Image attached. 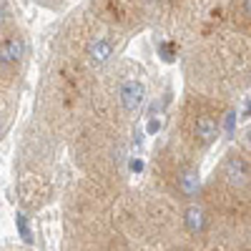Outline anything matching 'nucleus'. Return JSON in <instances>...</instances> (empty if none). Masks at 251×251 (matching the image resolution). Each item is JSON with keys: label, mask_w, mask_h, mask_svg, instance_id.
Returning a JSON list of instances; mask_svg holds the SVG:
<instances>
[{"label": "nucleus", "mask_w": 251, "mask_h": 251, "mask_svg": "<svg viewBox=\"0 0 251 251\" xmlns=\"http://www.w3.org/2000/svg\"><path fill=\"white\" fill-rule=\"evenodd\" d=\"M28 43L20 33H8L0 38V80H8L15 75L20 63L25 60Z\"/></svg>", "instance_id": "f257e3e1"}, {"label": "nucleus", "mask_w": 251, "mask_h": 251, "mask_svg": "<svg viewBox=\"0 0 251 251\" xmlns=\"http://www.w3.org/2000/svg\"><path fill=\"white\" fill-rule=\"evenodd\" d=\"M118 103H121V108L123 113H138L143 108V103H146V88H143V83L136 80V78H126L118 83Z\"/></svg>", "instance_id": "f03ea898"}, {"label": "nucleus", "mask_w": 251, "mask_h": 251, "mask_svg": "<svg viewBox=\"0 0 251 251\" xmlns=\"http://www.w3.org/2000/svg\"><path fill=\"white\" fill-rule=\"evenodd\" d=\"M221 174L226 178L228 186H234V188H246L251 183V166L244 156L239 153H228L224 158V166H221Z\"/></svg>", "instance_id": "7ed1b4c3"}, {"label": "nucleus", "mask_w": 251, "mask_h": 251, "mask_svg": "<svg viewBox=\"0 0 251 251\" xmlns=\"http://www.w3.org/2000/svg\"><path fill=\"white\" fill-rule=\"evenodd\" d=\"M113 50H116V43H113V38L108 35H96L88 40V46H86V60H88V66L91 68H103L106 63L113 58Z\"/></svg>", "instance_id": "20e7f679"}, {"label": "nucleus", "mask_w": 251, "mask_h": 251, "mask_svg": "<svg viewBox=\"0 0 251 251\" xmlns=\"http://www.w3.org/2000/svg\"><path fill=\"white\" fill-rule=\"evenodd\" d=\"M191 133L196 138L199 146H211L216 138H219V121L214 116H208V113H199L194 118V126H191Z\"/></svg>", "instance_id": "39448f33"}, {"label": "nucleus", "mask_w": 251, "mask_h": 251, "mask_svg": "<svg viewBox=\"0 0 251 251\" xmlns=\"http://www.w3.org/2000/svg\"><path fill=\"white\" fill-rule=\"evenodd\" d=\"M206 224H208V219H206V211L201 206H188L183 211V226L188 234H203Z\"/></svg>", "instance_id": "423d86ee"}, {"label": "nucleus", "mask_w": 251, "mask_h": 251, "mask_svg": "<svg viewBox=\"0 0 251 251\" xmlns=\"http://www.w3.org/2000/svg\"><path fill=\"white\" fill-rule=\"evenodd\" d=\"M178 188H181L186 196L196 194V188H199V171L196 169H183L178 174Z\"/></svg>", "instance_id": "0eeeda50"}, {"label": "nucleus", "mask_w": 251, "mask_h": 251, "mask_svg": "<svg viewBox=\"0 0 251 251\" xmlns=\"http://www.w3.org/2000/svg\"><path fill=\"white\" fill-rule=\"evenodd\" d=\"M15 228H18L20 239H23L25 244H33V231H30V224H28V219H25L23 211L15 214Z\"/></svg>", "instance_id": "6e6552de"}, {"label": "nucleus", "mask_w": 251, "mask_h": 251, "mask_svg": "<svg viewBox=\"0 0 251 251\" xmlns=\"http://www.w3.org/2000/svg\"><path fill=\"white\" fill-rule=\"evenodd\" d=\"M8 25H10V8H8L5 0H0V38L8 30Z\"/></svg>", "instance_id": "1a4fd4ad"}, {"label": "nucleus", "mask_w": 251, "mask_h": 251, "mask_svg": "<svg viewBox=\"0 0 251 251\" xmlns=\"http://www.w3.org/2000/svg\"><path fill=\"white\" fill-rule=\"evenodd\" d=\"M234 123H236V113H234V111L226 113V133H228V136L234 133Z\"/></svg>", "instance_id": "9d476101"}, {"label": "nucleus", "mask_w": 251, "mask_h": 251, "mask_svg": "<svg viewBox=\"0 0 251 251\" xmlns=\"http://www.w3.org/2000/svg\"><path fill=\"white\" fill-rule=\"evenodd\" d=\"M241 13L251 20V0H241Z\"/></svg>", "instance_id": "9b49d317"}, {"label": "nucleus", "mask_w": 251, "mask_h": 251, "mask_svg": "<svg viewBox=\"0 0 251 251\" xmlns=\"http://www.w3.org/2000/svg\"><path fill=\"white\" fill-rule=\"evenodd\" d=\"M8 128V113L3 111V108H0V133H3Z\"/></svg>", "instance_id": "f8f14e48"}, {"label": "nucleus", "mask_w": 251, "mask_h": 251, "mask_svg": "<svg viewBox=\"0 0 251 251\" xmlns=\"http://www.w3.org/2000/svg\"><path fill=\"white\" fill-rule=\"evenodd\" d=\"M131 171H136V174L143 171V161H141V158H133V161H131Z\"/></svg>", "instance_id": "ddd939ff"}, {"label": "nucleus", "mask_w": 251, "mask_h": 251, "mask_svg": "<svg viewBox=\"0 0 251 251\" xmlns=\"http://www.w3.org/2000/svg\"><path fill=\"white\" fill-rule=\"evenodd\" d=\"M244 143L251 149V123H249V128H246V133H244Z\"/></svg>", "instance_id": "4468645a"}, {"label": "nucleus", "mask_w": 251, "mask_h": 251, "mask_svg": "<svg viewBox=\"0 0 251 251\" xmlns=\"http://www.w3.org/2000/svg\"><path fill=\"white\" fill-rule=\"evenodd\" d=\"M158 126H161L158 121H151V123H149V133H156V131H158Z\"/></svg>", "instance_id": "2eb2a0df"}]
</instances>
